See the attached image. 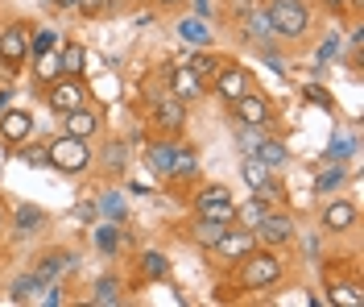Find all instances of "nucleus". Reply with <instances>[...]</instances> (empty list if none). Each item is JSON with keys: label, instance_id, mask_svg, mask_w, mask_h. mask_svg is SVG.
<instances>
[{"label": "nucleus", "instance_id": "nucleus-1", "mask_svg": "<svg viewBox=\"0 0 364 307\" xmlns=\"http://www.w3.org/2000/svg\"><path fill=\"white\" fill-rule=\"evenodd\" d=\"M282 274H286V266L277 258V249H265V245H257L249 258L236 261V286L240 291H269V286L282 283Z\"/></svg>", "mask_w": 364, "mask_h": 307}, {"label": "nucleus", "instance_id": "nucleus-2", "mask_svg": "<svg viewBox=\"0 0 364 307\" xmlns=\"http://www.w3.org/2000/svg\"><path fill=\"white\" fill-rule=\"evenodd\" d=\"M145 162H149V170L158 175V179H166V183H174V179H191L195 175V150H186V145H174V142H149L145 145Z\"/></svg>", "mask_w": 364, "mask_h": 307}, {"label": "nucleus", "instance_id": "nucleus-3", "mask_svg": "<svg viewBox=\"0 0 364 307\" xmlns=\"http://www.w3.org/2000/svg\"><path fill=\"white\" fill-rule=\"evenodd\" d=\"M269 25H273V38L282 42H302L311 33V4L306 0H269Z\"/></svg>", "mask_w": 364, "mask_h": 307}, {"label": "nucleus", "instance_id": "nucleus-4", "mask_svg": "<svg viewBox=\"0 0 364 307\" xmlns=\"http://www.w3.org/2000/svg\"><path fill=\"white\" fill-rule=\"evenodd\" d=\"M46 154H50V166L63 170V175H83V170H91V162H95L87 142H79V137H70V133H63L54 145H46Z\"/></svg>", "mask_w": 364, "mask_h": 307}, {"label": "nucleus", "instance_id": "nucleus-5", "mask_svg": "<svg viewBox=\"0 0 364 307\" xmlns=\"http://www.w3.org/2000/svg\"><path fill=\"white\" fill-rule=\"evenodd\" d=\"M294 216L286 212V208H269L265 212V220L252 229V236H257V245H265V249H282V245H290L294 241Z\"/></svg>", "mask_w": 364, "mask_h": 307}, {"label": "nucleus", "instance_id": "nucleus-6", "mask_svg": "<svg viewBox=\"0 0 364 307\" xmlns=\"http://www.w3.org/2000/svg\"><path fill=\"white\" fill-rule=\"evenodd\" d=\"M46 104H50V113H70V108H83L87 104V83L79 79V75H58L54 83H50V92H46Z\"/></svg>", "mask_w": 364, "mask_h": 307}, {"label": "nucleus", "instance_id": "nucleus-7", "mask_svg": "<svg viewBox=\"0 0 364 307\" xmlns=\"http://www.w3.org/2000/svg\"><path fill=\"white\" fill-rule=\"evenodd\" d=\"M149 125L161 129V133H182V125H186V104L174 100L170 92H154L149 95Z\"/></svg>", "mask_w": 364, "mask_h": 307}, {"label": "nucleus", "instance_id": "nucleus-8", "mask_svg": "<svg viewBox=\"0 0 364 307\" xmlns=\"http://www.w3.org/2000/svg\"><path fill=\"white\" fill-rule=\"evenodd\" d=\"M252 249H257V236H252L249 229H236V224H228L224 233H220V241L211 245V254L220 261H228V266H236L240 258H249Z\"/></svg>", "mask_w": 364, "mask_h": 307}, {"label": "nucleus", "instance_id": "nucleus-9", "mask_svg": "<svg viewBox=\"0 0 364 307\" xmlns=\"http://www.w3.org/2000/svg\"><path fill=\"white\" fill-rule=\"evenodd\" d=\"M232 120H236V125H257V129H269L273 108H269V100H265L261 92H245L240 100H232Z\"/></svg>", "mask_w": 364, "mask_h": 307}, {"label": "nucleus", "instance_id": "nucleus-10", "mask_svg": "<svg viewBox=\"0 0 364 307\" xmlns=\"http://www.w3.org/2000/svg\"><path fill=\"white\" fill-rule=\"evenodd\" d=\"M207 88L220 95V100H228V104H232V100H240L245 92H252V79H249V71H245V67H232V63H224Z\"/></svg>", "mask_w": 364, "mask_h": 307}, {"label": "nucleus", "instance_id": "nucleus-11", "mask_svg": "<svg viewBox=\"0 0 364 307\" xmlns=\"http://www.w3.org/2000/svg\"><path fill=\"white\" fill-rule=\"evenodd\" d=\"M166 79H170V95L182 100V104H195V100H203V92H207V83L191 71L186 63H182V67H166Z\"/></svg>", "mask_w": 364, "mask_h": 307}, {"label": "nucleus", "instance_id": "nucleus-12", "mask_svg": "<svg viewBox=\"0 0 364 307\" xmlns=\"http://www.w3.org/2000/svg\"><path fill=\"white\" fill-rule=\"evenodd\" d=\"M240 33L257 42V46H269L273 42V25H269V9H265V0H257L252 9L240 13Z\"/></svg>", "mask_w": 364, "mask_h": 307}, {"label": "nucleus", "instance_id": "nucleus-13", "mask_svg": "<svg viewBox=\"0 0 364 307\" xmlns=\"http://www.w3.org/2000/svg\"><path fill=\"white\" fill-rule=\"evenodd\" d=\"M25 58H29V29L17 21L0 33V63L4 67H21Z\"/></svg>", "mask_w": 364, "mask_h": 307}, {"label": "nucleus", "instance_id": "nucleus-14", "mask_svg": "<svg viewBox=\"0 0 364 307\" xmlns=\"http://www.w3.org/2000/svg\"><path fill=\"white\" fill-rule=\"evenodd\" d=\"M318 224H323V233H352L356 229V204L352 199H331L323 216H318Z\"/></svg>", "mask_w": 364, "mask_h": 307}, {"label": "nucleus", "instance_id": "nucleus-15", "mask_svg": "<svg viewBox=\"0 0 364 307\" xmlns=\"http://www.w3.org/2000/svg\"><path fill=\"white\" fill-rule=\"evenodd\" d=\"M79 266V254H70V249H50V254H42L38 258V266H33V274L42 279V283H58L67 270H75Z\"/></svg>", "mask_w": 364, "mask_h": 307}, {"label": "nucleus", "instance_id": "nucleus-16", "mask_svg": "<svg viewBox=\"0 0 364 307\" xmlns=\"http://www.w3.org/2000/svg\"><path fill=\"white\" fill-rule=\"evenodd\" d=\"M0 133H4L9 145H21L25 137L33 133V120H29V113H21V108H4V113H0Z\"/></svg>", "mask_w": 364, "mask_h": 307}, {"label": "nucleus", "instance_id": "nucleus-17", "mask_svg": "<svg viewBox=\"0 0 364 307\" xmlns=\"http://www.w3.org/2000/svg\"><path fill=\"white\" fill-rule=\"evenodd\" d=\"M269 208H273V204H265V199L252 191L245 204H236V208H232V224H236V229H249V233H252V229L265 220V212H269Z\"/></svg>", "mask_w": 364, "mask_h": 307}, {"label": "nucleus", "instance_id": "nucleus-18", "mask_svg": "<svg viewBox=\"0 0 364 307\" xmlns=\"http://www.w3.org/2000/svg\"><path fill=\"white\" fill-rule=\"evenodd\" d=\"M63 120H67V133H70V137H79V142H87V137H95V133H100V113H91L87 104H83V108H70V113H63Z\"/></svg>", "mask_w": 364, "mask_h": 307}, {"label": "nucleus", "instance_id": "nucleus-19", "mask_svg": "<svg viewBox=\"0 0 364 307\" xmlns=\"http://www.w3.org/2000/svg\"><path fill=\"white\" fill-rule=\"evenodd\" d=\"M186 67L199 75L203 83H211V79H215V71L224 67V54H215V50H203V46H199L195 54H186Z\"/></svg>", "mask_w": 364, "mask_h": 307}, {"label": "nucleus", "instance_id": "nucleus-20", "mask_svg": "<svg viewBox=\"0 0 364 307\" xmlns=\"http://www.w3.org/2000/svg\"><path fill=\"white\" fill-rule=\"evenodd\" d=\"M224 229H228L224 220H207V216L195 212V224H191V241H195V245H203V249H211V245L220 241V233H224Z\"/></svg>", "mask_w": 364, "mask_h": 307}, {"label": "nucleus", "instance_id": "nucleus-21", "mask_svg": "<svg viewBox=\"0 0 364 307\" xmlns=\"http://www.w3.org/2000/svg\"><path fill=\"white\" fill-rule=\"evenodd\" d=\"M257 158L269 166V170H282V166L290 162V150L277 142V137H269V133H265V137H261V145H257Z\"/></svg>", "mask_w": 364, "mask_h": 307}, {"label": "nucleus", "instance_id": "nucleus-22", "mask_svg": "<svg viewBox=\"0 0 364 307\" xmlns=\"http://www.w3.org/2000/svg\"><path fill=\"white\" fill-rule=\"evenodd\" d=\"M91 303L95 307H116L120 303V279H116V274L95 279V286H91Z\"/></svg>", "mask_w": 364, "mask_h": 307}, {"label": "nucleus", "instance_id": "nucleus-23", "mask_svg": "<svg viewBox=\"0 0 364 307\" xmlns=\"http://www.w3.org/2000/svg\"><path fill=\"white\" fill-rule=\"evenodd\" d=\"M170 274V258L161 254V249H149V254H141V279H149V283H161Z\"/></svg>", "mask_w": 364, "mask_h": 307}, {"label": "nucleus", "instance_id": "nucleus-24", "mask_svg": "<svg viewBox=\"0 0 364 307\" xmlns=\"http://www.w3.org/2000/svg\"><path fill=\"white\" fill-rule=\"evenodd\" d=\"M58 67H63V75H83V67H87V50L79 46V42H67V46L58 50Z\"/></svg>", "mask_w": 364, "mask_h": 307}, {"label": "nucleus", "instance_id": "nucleus-25", "mask_svg": "<svg viewBox=\"0 0 364 307\" xmlns=\"http://www.w3.org/2000/svg\"><path fill=\"white\" fill-rule=\"evenodd\" d=\"M240 175H245V183H249L252 191H261V187H265V183H269V179H273V170H269V166H265V162H261L257 154H249V158L240 162Z\"/></svg>", "mask_w": 364, "mask_h": 307}, {"label": "nucleus", "instance_id": "nucleus-26", "mask_svg": "<svg viewBox=\"0 0 364 307\" xmlns=\"http://www.w3.org/2000/svg\"><path fill=\"white\" fill-rule=\"evenodd\" d=\"M178 33L186 38V42H195V46H207L211 42V25H207V17H186V21H178Z\"/></svg>", "mask_w": 364, "mask_h": 307}, {"label": "nucleus", "instance_id": "nucleus-27", "mask_svg": "<svg viewBox=\"0 0 364 307\" xmlns=\"http://www.w3.org/2000/svg\"><path fill=\"white\" fill-rule=\"evenodd\" d=\"M9 220H13V229H21V233H38V229L46 224V212L42 208H33V204H21Z\"/></svg>", "mask_w": 364, "mask_h": 307}, {"label": "nucleus", "instance_id": "nucleus-28", "mask_svg": "<svg viewBox=\"0 0 364 307\" xmlns=\"http://www.w3.org/2000/svg\"><path fill=\"white\" fill-rule=\"evenodd\" d=\"M269 129H257V125H236V154L240 158H249V154H257V145H261V137H265Z\"/></svg>", "mask_w": 364, "mask_h": 307}, {"label": "nucleus", "instance_id": "nucleus-29", "mask_svg": "<svg viewBox=\"0 0 364 307\" xmlns=\"http://www.w3.org/2000/svg\"><path fill=\"white\" fill-rule=\"evenodd\" d=\"M38 291H46V283L29 270V274H21V279L13 283V299H17V303H29V299H38Z\"/></svg>", "mask_w": 364, "mask_h": 307}, {"label": "nucleus", "instance_id": "nucleus-30", "mask_svg": "<svg viewBox=\"0 0 364 307\" xmlns=\"http://www.w3.org/2000/svg\"><path fill=\"white\" fill-rule=\"evenodd\" d=\"M100 158H104V166H108V175H120V170L129 166V145L124 142H108Z\"/></svg>", "mask_w": 364, "mask_h": 307}, {"label": "nucleus", "instance_id": "nucleus-31", "mask_svg": "<svg viewBox=\"0 0 364 307\" xmlns=\"http://www.w3.org/2000/svg\"><path fill=\"white\" fill-rule=\"evenodd\" d=\"M340 183H343V166L331 162V166H327V170L315 179V191H318V195H331V191H340Z\"/></svg>", "mask_w": 364, "mask_h": 307}, {"label": "nucleus", "instance_id": "nucleus-32", "mask_svg": "<svg viewBox=\"0 0 364 307\" xmlns=\"http://www.w3.org/2000/svg\"><path fill=\"white\" fill-rule=\"evenodd\" d=\"M199 204H232V191H228L224 183H207V187L195 195V208H199Z\"/></svg>", "mask_w": 364, "mask_h": 307}, {"label": "nucleus", "instance_id": "nucleus-33", "mask_svg": "<svg viewBox=\"0 0 364 307\" xmlns=\"http://www.w3.org/2000/svg\"><path fill=\"white\" fill-rule=\"evenodd\" d=\"M95 208H100V212L108 216L112 224H124V204H120V195H116V191H108V195H104V199H100Z\"/></svg>", "mask_w": 364, "mask_h": 307}, {"label": "nucleus", "instance_id": "nucleus-34", "mask_svg": "<svg viewBox=\"0 0 364 307\" xmlns=\"http://www.w3.org/2000/svg\"><path fill=\"white\" fill-rule=\"evenodd\" d=\"M232 208H236V199H232V204H199L195 212L207 216V220H224V224H232Z\"/></svg>", "mask_w": 364, "mask_h": 307}, {"label": "nucleus", "instance_id": "nucleus-35", "mask_svg": "<svg viewBox=\"0 0 364 307\" xmlns=\"http://www.w3.org/2000/svg\"><path fill=\"white\" fill-rule=\"evenodd\" d=\"M336 58H340V33H327V42L318 46L315 63H318V67H327V63H336Z\"/></svg>", "mask_w": 364, "mask_h": 307}, {"label": "nucleus", "instance_id": "nucleus-36", "mask_svg": "<svg viewBox=\"0 0 364 307\" xmlns=\"http://www.w3.org/2000/svg\"><path fill=\"white\" fill-rule=\"evenodd\" d=\"M21 162L25 166H50V154H46V145H21Z\"/></svg>", "mask_w": 364, "mask_h": 307}, {"label": "nucleus", "instance_id": "nucleus-37", "mask_svg": "<svg viewBox=\"0 0 364 307\" xmlns=\"http://www.w3.org/2000/svg\"><path fill=\"white\" fill-rule=\"evenodd\" d=\"M38 75H42V79H58V75H63L58 54H38Z\"/></svg>", "mask_w": 364, "mask_h": 307}, {"label": "nucleus", "instance_id": "nucleus-38", "mask_svg": "<svg viewBox=\"0 0 364 307\" xmlns=\"http://www.w3.org/2000/svg\"><path fill=\"white\" fill-rule=\"evenodd\" d=\"M95 245H100L104 254H112L116 249V224H100V229H95Z\"/></svg>", "mask_w": 364, "mask_h": 307}, {"label": "nucleus", "instance_id": "nucleus-39", "mask_svg": "<svg viewBox=\"0 0 364 307\" xmlns=\"http://www.w3.org/2000/svg\"><path fill=\"white\" fill-rule=\"evenodd\" d=\"M70 216H75V220H79V224H91V220H95V216H100V208H95V204H91V199H79V204H75V208H70Z\"/></svg>", "mask_w": 364, "mask_h": 307}, {"label": "nucleus", "instance_id": "nucleus-40", "mask_svg": "<svg viewBox=\"0 0 364 307\" xmlns=\"http://www.w3.org/2000/svg\"><path fill=\"white\" fill-rule=\"evenodd\" d=\"M104 9H108V0H79V13L83 17H100Z\"/></svg>", "mask_w": 364, "mask_h": 307}, {"label": "nucleus", "instance_id": "nucleus-41", "mask_svg": "<svg viewBox=\"0 0 364 307\" xmlns=\"http://www.w3.org/2000/svg\"><path fill=\"white\" fill-rule=\"evenodd\" d=\"M318 4H323L327 13H343V9H348V0H318Z\"/></svg>", "mask_w": 364, "mask_h": 307}, {"label": "nucleus", "instance_id": "nucleus-42", "mask_svg": "<svg viewBox=\"0 0 364 307\" xmlns=\"http://www.w3.org/2000/svg\"><path fill=\"white\" fill-rule=\"evenodd\" d=\"M252 4H257V0H232V9H236V17H240L245 9H252Z\"/></svg>", "mask_w": 364, "mask_h": 307}, {"label": "nucleus", "instance_id": "nucleus-43", "mask_svg": "<svg viewBox=\"0 0 364 307\" xmlns=\"http://www.w3.org/2000/svg\"><path fill=\"white\" fill-rule=\"evenodd\" d=\"M54 9H79V0H50Z\"/></svg>", "mask_w": 364, "mask_h": 307}, {"label": "nucleus", "instance_id": "nucleus-44", "mask_svg": "<svg viewBox=\"0 0 364 307\" xmlns=\"http://www.w3.org/2000/svg\"><path fill=\"white\" fill-rule=\"evenodd\" d=\"M9 100H13V88H4V92H0V113L9 108Z\"/></svg>", "mask_w": 364, "mask_h": 307}, {"label": "nucleus", "instance_id": "nucleus-45", "mask_svg": "<svg viewBox=\"0 0 364 307\" xmlns=\"http://www.w3.org/2000/svg\"><path fill=\"white\" fill-rule=\"evenodd\" d=\"M161 9H174V4H182V0H158Z\"/></svg>", "mask_w": 364, "mask_h": 307}, {"label": "nucleus", "instance_id": "nucleus-46", "mask_svg": "<svg viewBox=\"0 0 364 307\" xmlns=\"http://www.w3.org/2000/svg\"><path fill=\"white\" fill-rule=\"evenodd\" d=\"M4 224H9V212H4V204H0V229H4Z\"/></svg>", "mask_w": 364, "mask_h": 307}]
</instances>
